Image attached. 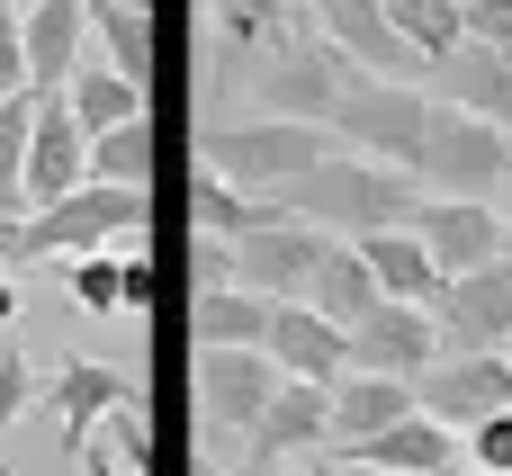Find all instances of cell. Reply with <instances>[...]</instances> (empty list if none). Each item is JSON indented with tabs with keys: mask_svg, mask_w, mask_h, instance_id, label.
I'll list each match as a JSON object with an SVG mask.
<instances>
[{
	"mask_svg": "<svg viewBox=\"0 0 512 476\" xmlns=\"http://www.w3.org/2000/svg\"><path fill=\"white\" fill-rule=\"evenodd\" d=\"M279 207H288L297 225L333 234V243H360V234L414 225V216H423V180H414V171H387V162H369V153H333V162L306 171Z\"/></svg>",
	"mask_w": 512,
	"mask_h": 476,
	"instance_id": "1",
	"label": "cell"
},
{
	"mask_svg": "<svg viewBox=\"0 0 512 476\" xmlns=\"http://www.w3.org/2000/svg\"><path fill=\"white\" fill-rule=\"evenodd\" d=\"M342 144L333 126H297V117H243V126H207L198 135V171L234 180L243 198H288L306 171H324Z\"/></svg>",
	"mask_w": 512,
	"mask_h": 476,
	"instance_id": "2",
	"label": "cell"
},
{
	"mask_svg": "<svg viewBox=\"0 0 512 476\" xmlns=\"http://www.w3.org/2000/svg\"><path fill=\"white\" fill-rule=\"evenodd\" d=\"M126 234H144V189H72V198H54V207H36V216H18V225H0V270L9 261H81V252H108V243H126Z\"/></svg>",
	"mask_w": 512,
	"mask_h": 476,
	"instance_id": "3",
	"label": "cell"
},
{
	"mask_svg": "<svg viewBox=\"0 0 512 476\" xmlns=\"http://www.w3.org/2000/svg\"><path fill=\"white\" fill-rule=\"evenodd\" d=\"M432 90L423 81H369V72H351V90H342V108L324 117L333 126V144L342 153H369V162H387V171H414V153H423V135H432Z\"/></svg>",
	"mask_w": 512,
	"mask_h": 476,
	"instance_id": "4",
	"label": "cell"
},
{
	"mask_svg": "<svg viewBox=\"0 0 512 476\" xmlns=\"http://www.w3.org/2000/svg\"><path fill=\"white\" fill-rule=\"evenodd\" d=\"M351 90V63L315 36V18H297L261 63H252V108L261 117H297V126H324Z\"/></svg>",
	"mask_w": 512,
	"mask_h": 476,
	"instance_id": "5",
	"label": "cell"
},
{
	"mask_svg": "<svg viewBox=\"0 0 512 476\" xmlns=\"http://www.w3.org/2000/svg\"><path fill=\"white\" fill-rule=\"evenodd\" d=\"M504 171H512V135L459 117V108H432V135H423V153H414L423 198H486V207H495Z\"/></svg>",
	"mask_w": 512,
	"mask_h": 476,
	"instance_id": "6",
	"label": "cell"
},
{
	"mask_svg": "<svg viewBox=\"0 0 512 476\" xmlns=\"http://www.w3.org/2000/svg\"><path fill=\"white\" fill-rule=\"evenodd\" d=\"M432 333H441V360L512 351V252L495 261V270L441 279V297H432Z\"/></svg>",
	"mask_w": 512,
	"mask_h": 476,
	"instance_id": "7",
	"label": "cell"
},
{
	"mask_svg": "<svg viewBox=\"0 0 512 476\" xmlns=\"http://www.w3.org/2000/svg\"><path fill=\"white\" fill-rule=\"evenodd\" d=\"M225 252H234V288H243V297H270V306H306V288H315V261L333 252V234H315V225L279 216V225H261V234L225 243Z\"/></svg>",
	"mask_w": 512,
	"mask_h": 476,
	"instance_id": "8",
	"label": "cell"
},
{
	"mask_svg": "<svg viewBox=\"0 0 512 476\" xmlns=\"http://www.w3.org/2000/svg\"><path fill=\"white\" fill-rule=\"evenodd\" d=\"M414 414L468 441L477 423L512 414V360L504 351H486V360H432V369L414 378Z\"/></svg>",
	"mask_w": 512,
	"mask_h": 476,
	"instance_id": "9",
	"label": "cell"
},
{
	"mask_svg": "<svg viewBox=\"0 0 512 476\" xmlns=\"http://www.w3.org/2000/svg\"><path fill=\"white\" fill-rule=\"evenodd\" d=\"M270 396H279L270 351H198V432L252 441V423L270 414Z\"/></svg>",
	"mask_w": 512,
	"mask_h": 476,
	"instance_id": "10",
	"label": "cell"
},
{
	"mask_svg": "<svg viewBox=\"0 0 512 476\" xmlns=\"http://www.w3.org/2000/svg\"><path fill=\"white\" fill-rule=\"evenodd\" d=\"M306 18H315V36H324L351 72H369V81H414V72H423V54L387 27V0H306Z\"/></svg>",
	"mask_w": 512,
	"mask_h": 476,
	"instance_id": "11",
	"label": "cell"
},
{
	"mask_svg": "<svg viewBox=\"0 0 512 476\" xmlns=\"http://www.w3.org/2000/svg\"><path fill=\"white\" fill-rule=\"evenodd\" d=\"M342 351H351L360 378H405V387H414V378L441 360V333H432V306H387V297H378V306L342 333Z\"/></svg>",
	"mask_w": 512,
	"mask_h": 476,
	"instance_id": "12",
	"label": "cell"
},
{
	"mask_svg": "<svg viewBox=\"0 0 512 476\" xmlns=\"http://www.w3.org/2000/svg\"><path fill=\"white\" fill-rule=\"evenodd\" d=\"M36 405L54 414L63 450H90V432H99L108 414H126V405H135V378H126V369H108V360L63 351V360H54V378L36 387Z\"/></svg>",
	"mask_w": 512,
	"mask_h": 476,
	"instance_id": "13",
	"label": "cell"
},
{
	"mask_svg": "<svg viewBox=\"0 0 512 476\" xmlns=\"http://www.w3.org/2000/svg\"><path fill=\"white\" fill-rule=\"evenodd\" d=\"M414 234H423V252H432V270H441V279H468V270H495V261L512 252L504 216H495L486 198H423Z\"/></svg>",
	"mask_w": 512,
	"mask_h": 476,
	"instance_id": "14",
	"label": "cell"
},
{
	"mask_svg": "<svg viewBox=\"0 0 512 476\" xmlns=\"http://www.w3.org/2000/svg\"><path fill=\"white\" fill-rule=\"evenodd\" d=\"M324 441H333V387H297V378H279V396H270V414L252 423L243 468H234V476H261V468H288V459H315Z\"/></svg>",
	"mask_w": 512,
	"mask_h": 476,
	"instance_id": "15",
	"label": "cell"
},
{
	"mask_svg": "<svg viewBox=\"0 0 512 476\" xmlns=\"http://www.w3.org/2000/svg\"><path fill=\"white\" fill-rule=\"evenodd\" d=\"M72 189H90V135L72 126V108H63V99H36L27 171H18V207L36 216V207H54V198H72Z\"/></svg>",
	"mask_w": 512,
	"mask_h": 476,
	"instance_id": "16",
	"label": "cell"
},
{
	"mask_svg": "<svg viewBox=\"0 0 512 476\" xmlns=\"http://www.w3.org/2000/svg\"><path fill=\"white\" fill-rule=\"evenodd\" d=\"M18 36H27V90L63 99V81L90 54V0H36V9H18Z\"/></svg>",
	"mask_w": 512,
	"mask_h": 476,
	"instance_id": "17",
	"label": "cell"
},
{
	"mask_svg": "<svg viewBox=\"0 0 512 476\" xmlns=\"http://www.w3.org/2000/svg\"><path fill=\"white\" fill-rule=\"evenodd\" d=\"M342 468H351V476H468V450H459V432H441V423L405 414L396 432H378V441L342 450Z\"/></svg>",
	"mask_w": 512,
	"mask_h": 476,
	"instance_id": "18",
	"label": "cell"
},
{
	"mask_svg": "<svg viewBox=\"0 0 512 476\" xmlns=\"http://www.w3.org/2000/svg\"><path fill=\"white\" fill-rule=\"evenodd\" d=\"M261 351H270V369H279V378H297V387H333V378L351 369L342 333H333L315 306H270V333H261Z\"/></svg>",
	"mask_w": 512,
	"mask_h": 476,
	"instance_id": "19",
	"label": "cell"
},
{
	"mask_svg": "<svg viewBox=\"0 0 512 476\" xmlns=\"http://www.w3.org/2000/svg\"><path fill=\"white\" fill-rule=\"evenodd\" d=\"M432 99L477 117V126H495V135H512V63L486 54V45H459L450 63H432Z\"/></svg>",
	"mask_w": 512,
	"mask_h": 476,
	"instance_id": "20",
	"label": "cell"
},
{
	"mask_svg": "<svg viewBox=\"0 0 512 476\" xmlns=\"http://www.w3.org/2000/svg\"><path fill=\"white\" fill-rule=\"evenodd\" d=\"M207 18H216V81H234L306 18V0H207Z\"/></svg>",
	"mask_w": 512,
	"mask_h": 476,
	"instance_id": "21",
	"label": "cell"
},
{
	"mask_svg": "<svg viewBox=\"0 0 512 476\" xmlns=\"http://www.w3.org/2000/svg\"><path fill=\"white\" fill-rule=\"evenodd\" d=\"M405 414H414V387H405V378H360V369H342V378H333V441H324V450H360V441L396 432Z\"/></svg>",
	"mask_w": 512,
	"mask_h": 476,
	"instance_id": "22",
	"label": "cell"
},
{
	"mask_svg": "<svg viewBox=\"0 0 512 476\" xmlns=\"http://www.w3.org/2000/svg\"><path fill=\"white\" fill-rule=\"evenodd\" d=\"M351 252L369 261V279H378L387 306H432V297H441V270H432V252H423L414 225H396V234H360Z\"/></svg>",
	"mask_w": 512,
	"mask_h": 476,
	"instance_id": "23",
	"label": "cell"
},
{
	"mask_svg": "<svg viewBox=\"0 0 512 476\" xmlns=\"http://www.w3.org/2000/svg\"><path fill=\"white\" fill-rule=\"evenodd\" d=\"M90 63H108L117 81H153V9L144 0H90Z\"/></svg>",
	"mask_w": 512,
	"mask_h": 476,
	"instance_id": "24",
	"label": "cell"
},
{
	"mask_svg": "<svg viewBox=\"0 0 512 476\" xmlns=\"http://www.w3.org/2000/svg\"><path fill=\"white\" fill-rule=\"evenodd\" d=\"M63 108H72V126H81L90 144H99V135H117V126H135V117H153V108H144V90H135V81H117L108 63H90V54H81V72L63 81Z\"/></svg>",
	"mask_w": 512,
	"mask_h": 476,
	"instance_id": "25",
	"label": "cell"
},
{
	"mask_svg": "<svg viewBox=\"0 0 512 476\" xmlns=\"http://www.w3.org/2000/svg\"><path fill=\"white\" fill-rule=\"evenodd\" d=\"M279 216H288L279 198H243V189L216 180V171L189 180V225H198L207 243H243V234H261V225H279Z\"/></svg>",
	"mask_w": 512,
	"mask_h": 476,
	"instance_id": "26",
	"label": "cell"
},
{
	"mask_svg": "<svg viewBox=\"0 0 512 476\" xmlns=\"http://www.w3.org/2000/svg\"><path fill=\"white\" fill-rule=\"evenodd\" d=\"M306 306H315L333 333H351V324L378 306V279H369V261H360L351 243H333V252L315 261V288H306Z\"/></svg>",
	"mask_w": 512,
	"mask_h": 476,
	"instance_id": "27",
	"label": "cell"
},
{
	"mask_svg": "<svg viewBox=\"0 0 512 476\" xmlns=\"http://www.w3.org/2000/svg\"><path fill=\"white\" fill-rule=\"evenodd\" d=\"M198 351H261L270 333V297H243V288H198Z\"/></svg>",
	"mask_w": 512,
	"mask_h": 476,
	"instance_id": "28",
	"label": "cell"
},
{
	"mask_svg": "<svg viewBox=\"0 0 512 476\" xmlns=\"http://www.w3.org/2000/svg\"><path fill=\"white\" fill-rule=\"evenodd\" d=\"M387 27L423 54V72L450 63V54L468 45V9H459V0H387Z\"/></svg>",
	"mask_w": 512,
	"mask_h": 476,
	"instance_id": "29",
	"label": "cell"
},
{
	"mask_svg": "<svg viewBox=\"0 0 512 476\" xmlns=\"http://www.w3.org/2000/svg\"><path fill=\"white\" fill-rule=\"evenodd\" d=\"M90 180H99V189H144V180H153V117L99 135V144H90Z\"/></svg>",
	"mask_w": 512,
	"mask_h": 476,
	"instance_id": "30",
	"label": "cell"
},
{
	"mask_svg": "<svg viewBox=\"0 0 512 476\" xmlns=\"http://www.w3.org/2000/svg\"><path fill=\"white\" fill-rule=\"evenodd\" d=\"M27 126H36V90L27 99H0V225H18V171H27Z\"/></svg>",
	"mask_w": 512,
	"mask_h": 476,
	"instance_id": "31",
	"label": "cell"
},
{
	"mask_svg": "<svg viewBox=\"0 0 512 476\" xmlns=\"http://www.w3.org/2000/svg\"><path fill=\"white\" fill-rule=\"evenodd\" d=\"M63 279H72L81 315H126V261H117V252H81Z\"/></svg>",
	"mask_w": 512,
	"mask_h": 476,
	"instance_id": "32",
	"label": "cell"
},
{
	"mask_svg": "<svg viewBox=\"0 0 512 476\" xmlns=\"http://www.w3.org/2000/svg\"><path fill=\"white\" fill-rule=\"evenodd\" d=\"M36 387H45V378L27 369V351H18V342H0V432H9V423L36 405Z\"/></svg>",
	"mask_w": 512,
	"mask_h": 476,
	"instance_id": "33",
	"label": "cell"
},
{
	"mask_svg": "<svg viewBox=\"0 0 512 476\" xmlns=\"http://www.w3.org/2000/svg\"><path fill=\"white\" fill-rule=\"evenodd\" d=\"M468 476H512V414H495V423H477L468 441Z\"/></svg>",
	"mask_w": 512,
	"mask_h": 476,
	"instance_id": "34",
	"label": "cell"
},
{
	"mask_svg": "<svg viewBox=\"0 0 512 476\" xmlns=\"http://www.w3.org/2000/svg\"><path fill=\"white\" fill-rule=\"evenodd\" d=\"M468 45H486V54L512 63V0H468Z\"/></svg>",
	"mask_w": 512,
	"mask_h": 476,
	"instance_id": "35",
	"label": "cell"
},
{
	"mask_svg": "<svg viewBox=\"0 0 512 476\" xmlns=\"http://www.w3.org/2000/svg\"><path fill=\"white\" fill-rule=\"evenodd\" d=\"M0 99H27V36H18L9 0H0Z\"/></svg>",
	"mask_w": 512,
	"mask_h": 476,
	"instance_id": "36",
	"label": "cell"
},
{
	"mask_svg": "<svg viewBox=\"0 0 512 476\" xmlns=\"http://www.w3.org/2000/svg\"><path fill=\"white\" fill-rule=\"evenodd\" d=\"M18 324V288H9V270H0V333Z\"/></svg>",
	"mask_w": 512,
	"mask_h": 476,
	"instance_id": "37",
	"label": "cell"
},
{
	"mask_svg": "<svg viewBox=\"0 0 512 476\" xmlns=\"http://www.w3.org/2000/svg\"><path fill=\"white\" fill-rule=\"evenodd\" d=\"M261 476H333V468H315V459H288V468H261Z\"/></svg>",
	"mask_w": 512,
	"mask_h": 476,
	"instance_id": "38",
	"label": "cell"
},
{
	"mask_svg": "<svg viewBox=\"0 0 512 476\" xmlns=\"http://www.w3.org/2000/svg\"><path fill=\"white\" fill-rule=\"evenodd\" d=\"M495 216H504V234H512V171H504V189H495Z\"/></svg>",
	"mask_w": 512,
	"mask_h": 476,
	"instance_id": "39",
	"label": "cell"
},
{
	"mask_svg": "<svg viewBox=\"0 0 512 476\" xmlns=\"http://www.w3.org/2000/svg\"><path fill=\"white\" fill-rule=\"evenodd\" d=\"M90 476H126V468H117V459H108V450H90Z\"/></svg>",
	"mask_w": 512,
	"mask_h": 476,
	"instance_id": "40",
	"label": "cell"
},
{
	"mask_svg": "<svg viewBox=\"0 0 512 476\" xmlns=\"http://www.w3.org/2000/svg\"><path fill=\"white\" fill-rule=\"evenodd\" d=\"M9 9H36V0H9Z\"/></svg>",
	"mask_w": 512,
	"mask_h": 476,
	"instance_id": "41",
	"label": "cell"
},
{
	"mask_svg": "<svg viewBox=\"0 0 512 476\" xmlns=\"http://www.w3.org/2000/svg\"><path fill=\"white\" fill-rule=\"evenodd\" d=\"M0 476H18V468H0Z\"/></svg>",
	"mask_w": 512,
	"mask_h": 476,
	"instance_id": "42",
	"label": "cell"
},
{
	"mask_svg": "<svg viewBox=\"0 0 512 476\" xmlns=\"http://www.w3.org/2000/svg\"><path fill=\"white\" fill-rule=\"evenodd\" d=\"M459 9H468V0H459Z\"/></svg>",
	"mask_w": 512,
	"mask_h": 476,
	"instance_id": "43",
	"label": "cell"
},
{
	"mask_svg": "<svg viewBox=\"0 0 512 476\" xmlns=\"http://www.w3.org/2000/svg\"><path fill=\"white\" fill-rule=\"evenodd\" d=\"M504 360H512V351H504Z\"/></svg>",
	"mask_w": 512,
	"mask_h": 476,
	"instance_id": "44",
	"label": "cell"
}]
</instances>
